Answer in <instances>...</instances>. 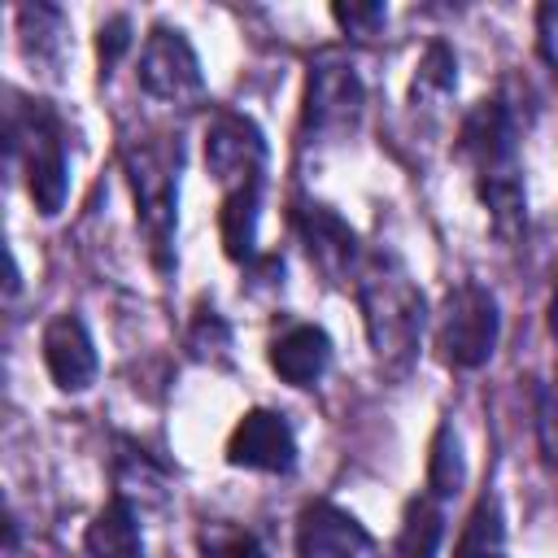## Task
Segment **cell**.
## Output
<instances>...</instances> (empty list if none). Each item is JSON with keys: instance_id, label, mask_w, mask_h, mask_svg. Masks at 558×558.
Instances as JSON below:
<instances>
[{"instance_id": "cell-15", "label": "cell", "mask_w": 558, "mask_h": 558, "mask_svg": "<svg viewBox=\"0 0 558 558\" xmlns=\"http://www.w3.org/2000/svg\"><path fill=\"white\" fill-rule=\"evenodd\" d=\"M113 497H126L140 514L148 506H166V497H170V466L161 458H153L144 445L118 440V453H113Z\"/></svg>"}, {"instance_id": "cell-2", "label": "cell", "mask_w": 558, "mask_h": 558, "mask_svg": "<svg viewBox=\"0 0 558 558\" xmlns=\"http://www.w3.org/2000/svg\"><path fill=\"white\" fill-rule=\"evenodd\" d=\"M353 301L362 314V331L384 379H405L418 362L427 336V296L410 266L392 248H366L353 275Z\"/></svg>"}, {"instance_id": "cell-22", "label": "cell", "mask_w": 558, "mask_h": 558, "mask_svg": "<svg viewBox=\"0 0 558 558\" xmlns=\"http://www.w3.org/2000/svg\"><path fill=\"white\" fill-rule=\"evenodd\" d=\"M187 353L196 362H209V366L231 362V323L214 305H196V314L187 323Z\"/></svg>"}, {"instance_id": "cell-21", "label": "cell", "mask_w": 558, "mask_h": 558, "mask_svg": "<svg viewBox=\"0 0 558 558\" xmlns=\"http://www.w3.org/2000/svg\"><path fill=\"white\" fill-rule=\"evenodd\" d=\"M196 549H201V558H270L262 536L231 519H209L196 532Z\"/></svg>"}, {"instance_id": "cell-4", "label": "cell", "mask_w": 558, "mask_h": 558, "mask_svg": "<svg viewBox=\"0 0 558 558\" xmlns=\"http://www.w3.org/2000/svg\"><path fill=\"white\" fill-rule=\"evenodd\" d=\"M4 153H9V170L22 179L35 214L57 218L70 201V126H65L61 109L44 96L9 92Z\"/></svg>"}, {"instance_id": "cell-20", "label": "cell", "mask_w": 558, "mask_h": 558, "mask_svg": "<svg viewBox=\"0 0 558 558\" xmlns=\"http://www.w3.org/2000/svg\"><path fill=\"white\" fill-rule=\"evenodd\" d=\"M501 541H506V527H501V501L497 493H480L458 541H453V558H501Z\"/></svg>"}, {"instance_id": "cell-12", "label": "cell", "mask_w": 558, "mask_h": 558, "mask_svg": "<svg viewBox=\"0 0 558 558\" xmlns=\"http://www.w3.org/2000/svg\"><path fill=\"white\" fill-rule=\"evenodd\" d=\"M296 558H384L375 536L344 506L314 497L296 514Z\"/></svg>"}, {"instance_id": "cell-9", "label": "cell", "mask_w": 558, "mask_h": 558, "mask_svg": "<svg viewBox=\"0 0 558 558\" xmlns=\"http://www.w3.org/2000/svg\"><path fill=\"white\" fill-rule=\"evenodd\" d=\"M270 166V148L262 126L240 109H214L205 122V170L227 192L240 183H262Z\"/></svg>"}, {"instance_id": "cell-17", "label": "cell", "mask_w": 558, "mask_h": 558, "mask_svg": "<svg viewBox=\"0 0 558 558\" xmlns=\"http://www.w3.org/2000/svg\"><path fill=\"white\" fill-rule=\"evenodd\" d=\"M445 501L432 493H414L401 510L397 536H392V558H440L445 549Z\"/></svg>"}, {"instance_id": "cell-19", "label": "cell", "mask_w": 558, "mask_h": 558, "mask_svg": "<svg viewBox=\"0 0 558 558\" xmlns=\"http://www.w3.org/2000/svg\"><path fill=\"white\" fill-rule=\"evenodd\" d=\"M466 484V453H462V436L449 418H440V427L432 432V445H427V484L423 493L440 497V501H453Z\"/></svg>"}, {"instance_id": "cell-3", "label": "cell", "mask_w": 558, "mask_h": 558, "mask_svg": "<svg viewBox=\"0 0 558 558\" xmlns=\"http://www.w3.org/2000/svg\"><path fill=\"white\" fill-rule=\"evenodd\" d=\"M118 161L135 201V227L144 235L148 262L157 275H174L179 253H174V235H179V170H183V140L179 131H135L122 135L118 144Z\"/></svg>"}, {"instance_id": "cell-14", "label": "cell", "mask_w": 558, "mask_h": 558, "mask_svg": "<svg viewBox=\"0 0 558 558\" xmlns=\"http://www.w3.org/2000/svg\"><path fill=\"white\" fill-rule=\"evenodd\" d=\"M17 22V48H22V61L31 70H39L44 78H61L65 61H70V17L61 4H48V0H35V4H22L13 13Z\"/></svg>"}, {"instance_id": "cell-10", "label": "cell", "mask_w": 558, "mask_h": 558, "mask_svg": "<svg viewBox=\"0 0 558 558\" xmlns=\"http://www.w3.org/2000/svg\"><path fill=\"white\" fill-rule=\"evenodd\" d=\"M222 453H227V466H235V471L292 475L296 458H301V445H296V432H292L288 414H279L270 405H253L235 418Z\"/></svg>"}, {"instance_id": "cell-5", "label": "cell", "mask_w": 558, "mask_h": 558, "mask_svg": "<svg viewBox=\"0 0 558 558\" xmlns=\"http://www.w3.org/2000/svg\"><path fill=\"white\" fill-rule=\"evenodd\" d=\"M366 113V83L344 48H318L305 65L301 135L305 144H344Z\"/></svg>"}, {"instance_id": "cell-6", "label": "cell", "mask_w": 558, "mask_h": 558, "mask_svg": "<svg viewBox=\"0 0 558 558\" xmlns=\"http://www.w3.org/2000/svg\"><path fill=\"white\" fill-rule=\"evenodd\" d=\"M501 340V310L493 288L480 279H458L445 288L432 318V349L449 371H480L493 362Z\"/></svg>"}, {"instance_id": "cell-13", "label": "cell", "mask_w": 558, "mask_h": 558, "mask_svg": "<svg viewBox=\"0 0 558 558\" xmlns=\"http://www.w3.org/2000/svg\"><path fill=\"white\" fill-rule=\"evenodd\" d=\"M331 357H336L331 336L318 323H305V318L279 327L266 340V362H270V371L288 388H314V384H323L327 371H331Z\"/></svg>"}, {"instance_id": "cell-25", "label": "cell", "mask_w": 558, "mask_h": 558, "mask_svg": "<svg viewBox=\"0 0 558 558\" xmlns=\"http://www.w3.org/2000/svg\"><path fill=\"white\" fill-rule=\"evenodd\" d=\"M331 22L349 39H375L388 26V4H379V0H371V4H331Z\"/></svg>"}, {"instance_id": "cell-28", "label": "cell", "mask_w": 558, "mask_h": 558, "mask_svg": "<svg viewBox=\"0 0 558 558\" xmlns=\"http://www.w3.org/2000/svg\"><path fill=\"white\" fill-rule=\"evenodd\" d=\"M501 558H506V554H501Z\"/></svg>"}, {"instance_id": "cell-7", "label": "cell", "mask_w": 558, "mask_h": 558, "mask_svg": "<svg viewBox=\"0 0 558 558\" xmlns=\"http://www.w3.org/2000/svg\"><path fill=\"white\" fill-rule=\"evenodd\" d=\"M135 83L148 100L170 105V109H196L205 105V70L192 48V39L179 26H148L135 61Z\"/></svg>"}, {"instance_id": "cell-26", "label": "cell", "mask_w": 558, "mask_h": 558, "mask_svg": "<svg viewBox=\"0 0 558 558\" xmlns=\"http://www.w3.org/2000/svg\"><path fill=\"white\" fill-rule=\"evenodd\" d=\"M536 52H541L545 70L558 83V0H549V4L536 9Z\"/></svg>"}, {"instance_id": "cell-24", "label": "cell", "mask_w": 558, "mask_h": 558, "mask_svg": "<svg viewBox=\"0 0 558 558\" xmlns=\"http://www.w3.org/2000/svg\"><path fill=\"white\" fill-rule=\"evenodd\" d=\"M135 48V22L126 13H109L100 26H96V65H100V83L113 78L118 61Z\"/></svg>"}, {"instance_id": "cell-18", "label": "cell", "mask_w": 558, "mask_h": 558, "mask_svg": "<svg viewBox=\"0 0 558 558\" xmlns=\"http://www.w3.org/2000/svg\"><path fill=\"white\" fill-rule=\"evenodd\" d=\"M458 92V52L445 39H427L418 52L414 78H410V105L414 109H440Z\"/></svg>"}, {"instance_id": "cell-1", "label": "cell", "mask_w": 558, "mask_h": 558, "mask_svg": "<svg viewBox=\"0 0 558 558\" xmlns=\"http://www.w3.org/2000/svg\"><path fill=\"white\" fill-rule=\"evenodd\" d=\"M453 153L475 187V201L488 214V227L501 244H519L527 235V187H523V153H519V109L510 87L480 96L453 135Z\"/></svg>"}, {"instance_id": "cell-23", "label": "cell", "mask_w": 558, "mask_h": 558, "mask_svg": "<svg viewBox=\"0 0 558 558\" xmlns=\"http://www.w3.org/2000/svg\"><path fill=\"white\" fill-rule=\"evenodd\" d=\"M532 427H536V453H541L545 471L558 480V388L554 384H536Z\"/></svg>"}, {"instance_id": "cell-8", "label": "cell", "mask_w": 558, "mask_h": 558, "mask_svg": "<svg viewBox=\"0 0 558 558\" xmlns=\"http://www.w3.org/2000/svg\"><path fill=\"white\" fill-rule=\"evenodd\" d=\"M292 231H296L310 266L331 288H353V275L366 257V244L349 227V218L336 214V205L314 201V196H292Z\"/></svg>"}, {"instance_id": "cell-27", "label": "cell", "mask_w": 558, "mask_h": 558, "mask_svg": "<svg viewBox=\"0 0 558 558\" xmlns=\"http://www.w3.org/2000/svg\"><path fill=\"white\" fill-rule=\"evenodd\" d=\"M545 314H549V336L558 340V275H554V292H549V310Z\"/></svg>"}, {"instance_id": "cell-16", "label": "cell", "mask_w": 558, "mask_h": 558, "mask_svg": "<svg viewBox=\"0 0 558 558\" xmlns=\"http://www.w3.org/2000/svg\"><path fill=\"white\" fill-rule=\"evenodd\" d=\"M83 549H87V558H144L140 510L126 497H109L92 514V523L83 532Z\"/></svg>"}, {"instance_id": "cell-11", "label": "cell", "mask_w": 558, "mask_h": 558, "mask_svg": "<svg viewBox=\"0 0 558 558\" xmlns=\"http://www.w3.org/2000/svg\"><path fill=\"white\" fill-rule=\"evenodd\" d=\"M39 357H44V371H48L57 392L78 397L100 379V353H96V340H92L78 310H61L44 323Z\"/></svg>"}]
</instances>
